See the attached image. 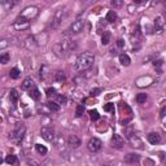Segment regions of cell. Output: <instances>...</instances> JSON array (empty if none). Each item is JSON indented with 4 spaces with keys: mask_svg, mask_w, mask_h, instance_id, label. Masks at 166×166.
Listing matches in <instances>:
<instances>
[{
    "mask_svg": "<svg viewBox=\"0 0 166 166\" xmlns=\"http://www.w3.org/2000/svg\"><path fill=\"white\" fill-rule=\"evenodd\" d=\"M20 75H21V73H20V70L17 68H13L12 70L9 72V77L12 78V79H18Z\"/></svg>",
    "mask_w": 166,
    "mask_h": 166,
    "instance_id": "26",
    "label": "cell"
},
{
    "mask_svg": "<svg viewBox=\"0 0 166 166\" xmlns=\"http://www.w3.org/2000/svg\"><path fill=\"white\" fill-rule=\"evenodd\" d=\"M5 162H7L8 165L16 164V162H17V157H16L14 155H8V156L5 157Z\"/></svg>",
    "mask_w": 166,
    "mask_h": 166,
    "instance_id": "29",
    "label": "cell"
},
{
    "mask_svg": "<svg viewBox=\"0 0 166 166\" xmlns=\"http://www.w3.org/2000/svg\"><path fill=\"white\" fill-rule=\"evenodd\" d=\"M139 155L136 153H129L127 156H125V162H127V164H136L139 162Z\"/></svg>",
    "mask_w": 166,
    "mask_h": 166,
    "instance_id": "12",
    "label": "cell"
},
{
    "mask_svg": "<svg viewBox=\"0 0 166 166\" xmlns=\"http://www.w3.org/2000/svg\"><path fill=\"white\" fill-rule=\"evenodd\" d=\"M38 13H39V9L37 7H27V8H25V9L22 11V13H21L20 17H22V18L30 21V20L35 18V17L38 16Z\"/></svg>",
    "mask_w": 166,
    "mask_h": 166,
    "instance_id": "3",
    "label": "cell"
},
{
    "mask_svg": "<svg viewBox=\"0 0 166 166\" xmlns=\"http://www.w3.org/2000/svg\"><path fill=\"white\" fill-rule=\"evenodd\" d=\"M117 46H118L120 48H123L125 47V42L122 40V39H118V40H117Z\"/></svg>",
    "mask_w": 166,
    "mask_h": 166,
    "instance_id": "38",
    "label": "cell"
},
{
    "mask_svg": "<svg viewBox=\"0 0 166 166\" xmlns=\"http://www.w3.org/2000/svg\"><path fill=\"white\" fill-rule=\"evenodd\" d=\"M33 87V79L30 77H27L26 79L24 81V83H22V88L24 90H30Z\"/></svg>",
    "mask_w": 166,
    "mask_h": 166,
    "instance_id": "25",
    "label": "cell"
},
{
    "mask_svg": "<svg viewBox=\"0 0 166 166\" xmlns=\"http://www.w3.org/2000/svg\"><path fill=\"white\" fill-rule=\"evenodd\" d=\"M123 144H125V140H123V138L121 136V135L118 134H114L112 136V145L117 148V149H120V148L123 147Z\"/></svg>",
    "mask_w": 166,
    "mask_h": 166,
    "instance_id": "9",
    "label": "cell"
},
{
    "mask_svg": "<svg viewBox=\"0 0 166 166\" xmlns=\"http://www.w3.org/2000/svg\"><path fill=\"white\" fill-rule=\"evenodd\" d=\"M116 20H117V13L114 11H109L107 13V17H105V21L109 24H113V22H116Z\"/></svg>",
    "mask_w": 166,
    "mask_h": 166,
    "instance_id": "17",
    "label": "cell"
},
{
    "mask_svg": "<svg viewBox=\"0 0 166 166\" xmlns=\"http://www.w3.org/2000/svg\"><path fill=\"white\" fill-rule=\"evenodd\" d=\"M3 162V160H2V157H0V164H2Z\"/></svg>",
    "mask_w": 166,
    "mask_h": 166,
    "instance_id": "41",
    "label": "cell"
},
{
    "mask_svg": "<svg viewBox=\"0 0 166 166\" xmlns=\"http://www.w3.org/2000/svg\"><path fill=\"white\" fill-rule=\"evenodd\" d=\"M47 107H48V109H49L51 112H59L60 109H61L60 104L59 103H55V101H48L47 103Z\"/></svg>",
    "mask_w": 166,
    "mask_h": 166,
    "instance_id": "18",
    "label": "cell"
},
{
    "mask_svg": "<svg viewBox=\"0 0 166 166\" xmlns=\"http://www.w3.org/2000/svg\"><path fill=\"white\" fill-rule=\"evenodd\" d=\"M129 140H130L131 145H132L134 148H143V142H142L135 134H134V135H130V136H129Z\"/></svg>",
    "mask_w": 166,
    "mask_h": 166,
    "instance_id": "11",
    "label": "cell"
},
{
    "mask_svg": "<svg viewBox=\"0 0 166 166\" xmlns=\"http://www.w3.org/2000/svg\"><path fill=\"white\" fill-rule=\"evenodd\" d=\"M46 95H47V97H56L57 96V92H56V90L53 88V87H49V88H47L46 90Z\"/></svg>",
    "mask_w": 166,
    "mask_h": 166,
    "instance_id": "27",
    "label": "cell"
},
{
    "mask_svg": "<svg viewBox=\"0 0 166 166\" xmlns=\"http://www.w3.org/2000/svg\"><path fill=\"white\" fill-rule=\"evenodd\" d=\"M25 132H26V127L24 123H17L16 127H14V131H13V139L16 142H21L25 136Z\"/></svg>",
    "mask_w": 166,
    "mask_h": 166,
    "instance_id": "5",
    "label": "cell"
},
{
    "mask_svg": "<svg viewBox=\"0 0 166 166\" xmlns=\"http://www.w3.org/2000/svg\"><path fill=\"white\" fill-rule=\"evenodd\" d=\"M103 166H109V165H103Z\"/></svg>",
    "mask_w": 166,
    "mask_h": 166,
    "instance_id": "42",
    "label": "cell"
},
{
    "mask_svg": "<svg viewBox=\"0 0 166 166\" xmlns=\"http://www.w3.org/2000/svg\"><path fill=\"white\" fill-rule=\"evenodd\" d=\"M42 138L44 139L47 142H53L55 140V131L52 127H48V126H44V127H42Z\"/></svg>",
    "mask_w": 166,
    "mask_h": 166,
    "instance_id": "8",
    "label": "cell"
},
{
    "mask_svg": "<svg viewBox=\"0 0 166 166\" xmlns=\"http://www.w3.org/2000/svg\"><path fill=\"white\" fill-rule=\"evenodd\" d=\"M9 59H11V56L8 52H4V53L0 55V64H3V65H5L9 62Z\"/></svg>",
    "mask_w": 166,
    "mask_h": 166,
    "instance_id": "23",
    "label": "cell"
},
{
    "mask_svg": "<svg viewBox=\"0 0 166 166\" xmlns=\"http://www.w3.org/2000/svg\"><path fill=\"white\" fill-rule=\"evenodd\" d=\"M101 88H92V90H91V92H90V95L91 96H99L100 94H101Z\"/></svg>",
    "mask_w": 166,
    "mask_h": 166,
    "instance_id": "33",
    "label": "cell"
},
{
    "mask_svg": "<svg viewBox=\"0 0 166 166\" xmlns=\"http://www.w3.org/2000/svg\"><path fill=\"white\" fill-rule=\"evenodd\" d=\"M29 96L31 97L33 100H35V101H38L39 99H40V96H42V94H40V91H39L37 87H33V88H30V91H29Z\"/></svg>",
    "mask_w": 166,
    "mask_h": 166,
    "instance_id": "13",
    "label": "cell"
},
{
    "mask_svg": "<svg viewBox=\"0 0 166 166\" xmlns=\"http://www.w3.org/2000/svg\"><path fill=\"white\" fill-rule=\"evenodd\" d=\"M68 142H69V145H72L74 148H77V147H79L81 145V140H79V138L75 136V135H70L68 139Z\"/></svg>",
    "mask_w": 166,
    "mask_h": 166,
    "instance_id": "15",
    "label": "cell"
},
{
    "mask_svg": "<svg viewBox=\"0 0 166 166\" xmlns=\"http://www.w3.org/2000/svg\"><path fill=\"white\" fill-rule=\"evenodd\" d=\"M68 14H69V12L66 9H59L57 12H56L53 20H52V24H51L52 29H57L59 26L64 22V20L68 17Z\"/></svg>",
    "mask_w": 166,
    "mask_h": 166,
    "instance_id": "2",
    "label": "cell"
},
{
    "mask_svg": "<svg viewBox=\"0 0 166 166\" xmlns=\"http://www.w3.org/2000/svg\"><path fill=\"white\" fill-rule=\"evenodd\" d=\"M110 39H112L110 31H104L103 33V35H101V43H103V44H109Z\"/></svg>",
    "mask_w": 166,
    "mask_h": 166,
    "instance_id": "20",
    "label": "cell"
},
{
    "mask_svg": "<svg viewBox=\"0 0 166 166\" xmlns=\"http://www.w3.org/2000/svg\"><path fill=\"white\" fill-rule=\"evenodd\" d=\"M104 112H109V113L114 112V104H112V103L105 104V105H104Z\"/></svg>",
    "mask_w": 166,
    "mask_h": 166,
    "instance_id": "31",
    "label": "cell"
},
{
    "mask_svg": "<svg viewBox=\"0 0 166 166\" xmlns=\"http://www.w3.org/2000/svg\"><path fill=\"white\" fill-rule=\"evenodd\" d=\"M35 149H37V152L39 155H42V156H44V155H47V152H48V149L44 147V145H42V144H35Z\"/></svg>",
    "mask_w": 166,
    "mask_h": 166,
    "instance_id": "24",
    "label": "cell"
},
{
    "mask_svg": "<svg viewBox=\"0 0 166 166\" xmlns=\"http://www.w3.org/2000/svg\"><path fill=\"white\" fill-rule=\"evenodd\" d=\"M120 62H121V65H123V66H129V65L131 64L130 56L126 55V53H121L120 55Z\"/></svg>",
    "mask_w": 166,
    "mask_h": 166,
    "instance_id": "16",
    "label": "cell"
},
{
    "mask_svg": "<svg viewBox=\"0 0 166 166\" xmlns=\"http://www.w3.org/2000/svg\"><path fill=\"white\" fill-rule=\"evenodd\" d=\"M56 99H57L59 104H65V103H66V97L62 96V95H57V96H56Z\"/></svg>",
    "mask_w": 166,
    "mask_h": 166,
    "instance_id": "34",
    "label": "cell"
},
{
    "mask_svg": "<svg viewBox=\"0 0 166 166\" xmlns=\"http://www.w3.org/2000/svg\"><path fill=\"white\" fill-rule=\"evenodd\" d=\"M95 62V56L91 52H83L82 55L78 56V59L75 61V65H74V69L75 72H83L90 69Z\"/></svg>",
    "mask_w": 166,
    "mask_h": 166,
    "instance_id": "1",
    "label": "cell"
},
{
    "mask_svg": "<svg viewBox=\"0 0 166 166\" xmlns=\"http://www.w3.org/2000/svg\"><path fill=\"white\" fill-rule=\"evenodd\" d=\"M101 147H103V143L97 138H91L88 140V143H87V148H88V151L92 152V153L99 152L100 149H101Z\"/></svg>",
    "mask_w": 166,
    "mask_h": 166,
    "instance_id": "4",
    "label": "cell"
},
{
    "mask_svg": "<svg viewBox=\"0 0 166 166\" xmlns=\"http://www.w3.org/2000/svg\"><path fill=\"white\" fill-rule=\"evenodd\" d=\"M2 4L5 7V9H8V8H11V7L14 5V3H11V2H2Z\"/></svg>",
    "mask_w": 166,
    "mask_h": 166,
    "instance_id": "36",
    "label": "cell"
},
{
    "mask_svg": "<svg viewBox=\"0 0 166 166\" xmlns=\"http://www.w3.org/2000/svg\"><path fill=\"white\" fill-rule=\"evenodd\" d=\"M9 46V40L8 39H0V49H4Z\"/></svg>",
    "mask_w": 166,
    "mask_h": 166,
    "instance_id": "32",
    "label": "cell"
},
{
    "mask_svg": "<svg viewBox=\"0 0 166 166\" xmlns=\"http://www.w3.org/2000/svg\"><path fill=\"white\" fill-rule=\"evenodd\" d=\"M165 113H166V107H162V108H161V110H160V117H161V118H164V117H165Z\"/></svg>",
    "mask_w": 166,
    "mask_h": 166,
    "instance_id": "37",
    "label": "cell"
},
{
    "mask_svg": "<svg viewBox=\"0 0 166 166\" xmlns=\"http://www.w3.org/2000/svg\"><path fill=\"white\" fill-rule=\"evenodd\" d=\"M18 97H20V95H18V92H17V90H11L9 99H11V101H12L13 104H17V103H18Z\"/></svg>",
    "mask_w": 166,
    "mask_h": 166,
    "instance_id": "19",
    "label": "cell"
},
{
    "mask_svg": "<svg viewBox=\"0 0 166 166\" xmlns=\"http://www.w3.org/2000/svg\"><path fill=\"white\" fill-rule=\"evenodd\" d=\"M88 114H90V118L92 120V121H97V120L100 118V114H99V112L96 110V109H92V110H90Z\"/></svg>",
    "mask_w": 166,
    "mask_h": 166,
    "instance_id": "28",
    "label": "cell"
},
{
    "mask_svg": "<svg viewBox=\"0 0 166 166\" xmlns=\"http://www.w3.org/2000/svg\"><path fill=\"white\" fill-rule=\"evenodd\" d=\"M112 5H113V7H121V5H122V2H116V0H113V2H112Z\"/></svg>",
    "mask_w": 166,
    "mask_h": 166,
    "instance_id": "39",
    "label": "cell"
},
{
    "mask_svg": "<svg viewBox=\"0 0 166 166\" xmlns=\"http://www.w3.org/2000/svg\"><path fill=\"white\" fill-rule=\"evenodd\" d=\"M147 99H148V96H147V94H138L136 95V97H135V100H136V103L138 104H144L147 101Z\"/></svg>",
    "mask_w": 166,
    "mask_h": 166,
    "instance_id": "22",
    "label": "cell"
},
{
    "mask_svg": "<svg viewBox=\"0 0 166 166\" xmlns=\"http://www.w3.org/2000/svg\"><path fill=\"white\" fill-rule=\"evenodd\" d=\"M83 26H85V21L81 20V18H78V20H75L70 25V27H69L68 31L70 33V34H79L83 30Z\"/></svg>",
    "mask_w": 166,
    "mask_h": 166,
    "instance_id": "6",
    "label": "cell"
},
{
    "mask_svg": "<svg viewBox=\"0 0 166 166\" xmlns=\"http://www.w3.org/2000/svg\"><path fill=\"white\" fill-rule=\"evenodd\" d=\"M53 79L56 82H60V83L65 82V74H64V72H56L53 74Z\"/></svg>",
    "mask_w": 166,
    "mask_h": 166,
    "instance_id": "21",
    "label": "cell"
},
{
    "mask_svg": "<svg viewBox=\"0 0 166 166\" xmlns=\"http://www.w3.org/2000/svg\"><path fill=\"white\" fill-rule=\"evenodd\" d=\"M153 65H155V68L160 69V68L164 65V61H162V60H157V61H153Z\"/></svg>",
    "mask_w": 166,
    "mask_h": 166,
    "instance_id": "35",
    "label": "cell"
},
{
    "mask_svg": "<svg viewBox=\"0 0 166 166\" xmlns=\"http://www.w3.org/2000/svg\"><path fill=\"white\" fill-rule=\"evenodd\" d=\"M155 31L157 34H162L164 33V21H162V17H157L155 20Z\"/></svg>",
    "mask_w": 166,
    "mask_h": 166,
    "instance_id": "10",
    "label": "cell"
},
{
    "mask_svg": "<svg viewBox=\"0 0 166 166\" xmlns=\"http://www.w3.org/2000/svg\"><path fill=\"white\" fill-rule=\"evenodd\" d=\"M135 3H136V4H142V3H144V2H143V0H136Z\"/></svg>",
    "mask_w": 166,
    "mask_h": 166,
    "instance_id": "40",
    "label": "cell"
},
{
    "mask_svg": "<svg viewBox=\"0 0 166 166\" xmlns=\"http://www.w3.org/2000/svg\"><path fill=\"white\" fill-rule=\"evenodd\" d=\"M29 27H30V21L22 18V17L16 20L14 24H13V29L18 30V31H24V30H27Z\"/></svg>",
    "mask_w": 166,
    "mask_h": 166,
    "instance_id": "7",
    "label": "cell"
},
{
    "mask_svg": "<svg viewBox=\"0 0 166 166\" xmlns=\"http://www.w3.org/2000/svg\"><path fill=\"white\" fill-rule=\"evenodd\" d=\"M148 142L151 144H158L161 142V136L157 132H151L148 135Z\"/></svg>",
    "mask_w": 166,
    "mask_h": 166,
    "instance_id": "14",
    "label": "cell"
},
{
    "mask_svg": "<svg viewBox=\"0 0 166 166\" xmlns=\"http://www.w3.org/2000/svg\"><path fill=\"white\" fill-rule=\"evenodd\" d=\"M83 113H85V107L83 105H77V109H75V117H82Z\"/></svg>",
    "mask_w": 166,
    "mask_h": 166,
    "instance_id": "30",
    "label": "cell"
}]
</instances>
